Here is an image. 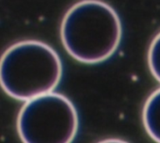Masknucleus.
I'll return each mask as SVG.
<instances>
[{
  "label": "nucleus",
  "instance_id": "nucleus-1",
  "mask_svg": "<svg viewBox=\"0 0 160 143\" xmlns=\"http://www.w3.org/2000/svg\"><path fill=\"white\" fill-rule=\"evenodd\" d=\"M61 39L73 58L94 64L110 57L120 45L118 14L100 0H82L68 9L61 24Z\"/></svg>",
  "mask_w": 160,
  "mask_h": 143
},
{
  "label": "nucleus",
  "instance_id": "nucleus-2",
  "mask_svg": "<svg viewBox=\"0 0 160 143\" xmlns=\"http://www.w3.org/2000/svg\"><path fill=\"white\" fill-rule=\"evenodd\" d=\"M62 74L59 55L40 41L17 42L2 56V88L9 96L20 101L52 92L59 84Z\"/></svg>",
  "mask_w": 160,
  "mask_h": 143
},
{
  "label": "nucleus",
  "instance_id": "nucleus-3",
  "mask_svg": "<svg viewBox=\"0 0 160 143\" xmlns=\"http://www.w3.org/2000/svg\"><path fill=\"white\" fill-rule=\"evenodd\" d=\"M78 129V116L73 103L63 95L48 92L26 101L17 118L23 142L68 143Z\"/></svg>",
  "mask_w": 160,
  "mask_h": 143
},
{
  "label": "nucleus",
  "instance_id": "nucleus-4",
  "mask_svg": "<svg viewBox=\"0 0 160 143\" xmlns=\"http://www.w3.org/2000/svg\"><path fill=\"white\" fill-rule=\"evenodd\" d=\"M143 123L150 137L160 142V88L152 92L145 102Z\"/></svg>",
  "mask_w": 160,
  "mask_h": 143
},
{
  "label": "nucleus",
  "instance_id": "nucleus-5",
  "mask_svg": "<svg viewBox=\"0 0 160 143\" xmlns=\"http://www.w3.org/2000/svg\"><path fill=\"white\" fill-rule=\"evenodd\" d=\"M148 62L152 74L160 82V32L156 34L150 45Z\"/></svg>",
  "mask_w": 160,
  "mask_h": 143
}]
</instances>
